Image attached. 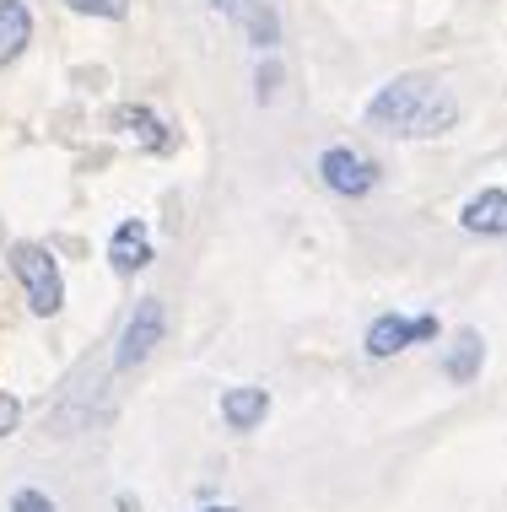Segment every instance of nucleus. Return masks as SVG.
<instances>
[{
	"label": "nucleus",
	"mask_w": 507,
	"mask_h": 512,
	"mask_svg": "<svg viewBox=\"0 0 507 512\" xmlns=\"http://www.w3.org/2000/svg\"><path fill=\"white\" fill-rule=\"evenodd\" d=\"M373 130H389V135H405V141H432V135H448L459 124V103L448 87H437L432 76H394L389 87L373 92L362 114Z\"/></svg>",
	"instance_id": "nucleus-1"
},
{
	"label": "nucleus",
	"mask_w": 507,
	"mask_h": 512,
	"mask_svg": "<svg viewBox=\"0 0 507 512\" xmlns=\"http://www.w3.org/2000/svg\"><path fill=\"white\" fill-rule=\"evenodd\" d=\"M11 275H17L27 308L38 318H54L65 308V275L44 243H11Z\"/></svg>",
	"instance_id": "nucleus-2"
},
{
	"label": "nucleus",
	"mask_w": 507,
	"mask_h": 512,
	"mask_svg": "<svg viewBox=\"0 0 507 512\" xmlns=\"http://www.w3.org/2000/svg\"><path fill=\"white\" fill-rule=\"evenodd\" d=\"M162 335H168V308H162V297H141L135 313L125 318V335H119V345H114V367L135 372L162 345Z\"/></svg>",
	"instance_id": "nucleus-3"
},
{
	"label": "nucleus",
	"mask_w": 507,
	"mask_h": 512,
	"mask_svg": "<svg viewBox=\"0 0 507 512\" xmlns=\"http://www.w3.org/2000/svg\"><path fill=\"white\" fill-rule=\"evenodd\" d=\"M319 178H324V189H335L340 200H367L383 173H378V162L362 157L356 146H330L319 157Z\"/></svg>",
	"instance_id": "nucleus-4"
},
{
	"label": "nucleus",
	"mask_w": 507,
	"mask_h": 512,
	"mask_svg": "<svg viewBox=\"0 0 507 512\" xmlns=\"http://www.w3.org/2000/svg\"><path fill=\"white\" fill-rule=\"evenodd\" d=\"M437 313H421V318H400V313H383L367 324V356L373 362H383V356H400L405 345H421V340H437Z\"/></svg>",
	"instance_id": "nucleus-5"
},
{
	"label": "nucleus",
	"mask_w": 507,
	"mask_h": 512,
	"mask_svg": "<svg viewBox=\"0 0 507 512\" xmlns=\"http://www.w3.org/2000/svg\"><path fill=\"white\" fill-rule=\"evenodd\" d=\"M157 259V248H152V232H146V221H119L114 227V238H108V265H114L119 275H141L146 265Z\"/></svg>",
	"instance_id": "nucleus-6"
},
{
	"label": "nucleus",
	"mask_w": 507,
	"mask_h": 512,
	"mask_svg": "<svg viewBox=\"0 0 507 512\" xmlns=\"http://www.w3.org/2000/svg\"><path fill=\"white\" fill-rule=\"evenodd\" d=\"M459 227L475 232V238H507V189H481V195L464 200L459 211Z\"/></svg>",
	"instance_id": "nucleus-7"
},
{
	"label": "nucleus",
	"mask_w": 507,
	"mask_h": 512,
	"mask_svg": "<svg viewBox=\"0 0 507 512\" xmlns=\"http://www.w3.org/2000/svg\"><path fill=\"white\" fill-rule=\"evenodd\" d=\"M27 44H33V11H27V0H0V71L17 65Z\"/></svg>",
	"instance_id": "nucleus-8"
},
{
	"label": "nucleus",
	"mask_w": 507,
	"mask_h": 512,
	"mask_svg": "<svg viewBox=\"0 0 507 512\" xmlns=\"http://www.w3.org/2000/svg\"><path fill=\"white\" fill-rule=\"evenodd\" d=\"M481 367H486V335L481 329H459L454 345H448V356H443V378L448 383H475Z\"/></svg>",
	"instance_id": "nucleus-9"
},
{
	"label": "nucleus",
	"mask_w": 507,
	"mask_h": 512,
	"mask_svg": "<svg viewBox=\"0 0 507 512\" xmlns=\"http://www.w3.org/2000/svg\"><path fill=\"white\" fill-rule=\"evenodd\" d=\"M265 415H270V394L265 389H227L222 394V421L232 426V432H254V426H265Z\"/></svg>",
	"instance_id": "nucleus-10"
},
{
	"label": "nucleus",
	"mask_w": 507,
	"mask_h": 512,
	"mask_svg": "<svg viewBox=\"0 0 507 512\" xmlns=\"http://www.w3.org/2000/svg\"><path fill=\"white\" fill-rule=\"evenodd\" d=\"M114 124H119V130H135V135H141V146H146V151H157V157L173 146L168 124H162V119L152 114V108H141V103H125V108H114Z\"/></svg>",
	"instance_id": "nucleus-11"
},
{
	"label": "nucleus",
	"mask_w": 507,
	"mask_h": 512,
	"mask_svg": "<svg viewBox=\"0 0 507 512\" xmlns=\"http://www.w3.org/2000/svg\"><path fill=\"white\" fill-rule=\"evenodd\" d=\"M249 44L254 49H276L281 44V17H276V6H265V0L249 6Z\"/></svg>",
	"instance_id": "nucleus-12"
},
{
	"label": "nucleus",
	"mask_w": 507,
	"mask_h": 512,
	"mask_svg": "<svg viewBox=\"0 0 507 512\" xmlns=\"http://www.w3.org/2000/svg\"><path fill=\"white\" fill-rule=\"evenodd\" d=\"M76 17H103V22H119L130 11V0H65Z\"/></svg>",
	"instance_id": "nucleus-13"
},
{
	"label": "nucleus",
	"mask_w": 507,
	"mask_h": 512,
	"mask_svg": "<svg viewBox=\"0 0 507 512\" xmlns=\"http://www.w3.org/2000/svg\"><path fill=\"white\" fill-rule=\"evenodd\" d=\"M17 426H22V399L0 389V437H11V432H17Z\"/></svg>",
	"instance_id": "nucleus-14"
},
{
	"label": "nucleus",
	"mask_w": 507,
	"mask_h": 512,
	"mask_svg": "<svg viewBox=\"0 0 507 512\" xmlns=\"http://www.w3.org/2000/svg\"><path fill=\"white\" fill-rule=\"evenodd\" d=\"M11 512H54V502L44 491H33V486H22L17 496H11Z\"/></svg>",
	"instance_id": "nucleus-15"
},
{
	"label": "nucleus",
	"mask_w": 507,
	"mask_h": 512,
	"mask_svg": "<svg viewBox=\"0 0 507 512\" xmlns=\"http://www.w3.org/2000/svg\"><path fill=\"white\" fill-rule=\"evenodd\" d=\"M276 81H281V65H276V60H265V65H259V103H270Z\"/></svg>",
	"instance_id": "nucleus-16"
},
{
	"label": "nucleus",
	"mask_w": 507,
	"mask_h": 512,
	"mask_svg": "<svg viewBox=\"0 0 507 512\" xmlns=\"http://www.w3.org/2000/svg\"><path fill=\"white\" fill-rule=\"evenodd\" d=\"M200 512H238V507H200Z\"/></svg>",
	"instance_id": "nucleus-17"
},
{
	"label": "nucleus",
	"mask_w": 507,
	"mask_h": 512,
	"mask_svg": "<svg viewBox=\"0 0 507 512\" xmlns=\"http://www.w3.org/2000/svg\"><path fill=\"white\" fill-rule=\"evenodd\" d=\"M216 6H238V0H216Z\"/></svg>",
	"instance_id": "nucleus-18"
}]
</instances>
